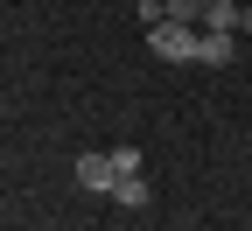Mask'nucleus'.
<instances>
[{
  "label": "nucleus",
  "mask_w": 252,
  "mask_h": 231,
  "mask_svg": "<svg viewBox=\"0 0 252 231\" xmlns=\"http://www.w3.org/2000/svg\"><path fill=\"white\" fill-rule=\"evenodd\" d=\"M112 168L119 175H140V147H112Z\"/></svg>",
  "instance_id": "7"
},
{
  "label": "nucleus",
  "mask_w": 252,
  "mask_h": 231,
  "mask_svg": "<svg viewBox=\"0 0 252 231\" xmlns=\"http://www.w3.org/2000/svg\"><path fill=\"white\" fill-rule=\"evenodd\" d=\"M140 21L154 28V21H168V0H140Z\"/></svg>",
  "instance_id": "8"
},
{
  "label": "nucleus",
  "mask_w": 252,
  "mask_h": 231,
  "mask_svg": "<svg viewBox=\"0 0 252 231\" xmlns=\"http://www.w3.org/2000/svg\"><path fill=\"white\" fill-rule=\"evenodd\" d=\"M238 28H245V35H252V0H245V7H238Z\"/></svg>",
  "instance_id": "9"
},
{
  "label": "nucleus",
  "mask_w": 252,
  "mask_h": 231,
  "mask_svg": "<svg viewBox=\"0 0 252 231\" xmlns=\"http://www.w3.org/2000/svg\"><path fill=\"white\" fill-rule=\"evenodd\" d=\"M196 63H210V70L238 63V35H224V28H203V42H196Z\"/></svg>",
  "instance_id": "3"
},
{
  "label": "nucleus",
  "mask_w": 252,
  "mask_h": 231,
  "mask_svg": "<svg viewBox=\"0 0 252 231\" xmlns=\"http://www.w3.org/2000/svg\"><path fill=\"white\" fill-rule=\"evenodd\" d=\"M70 175H77V189H91V196H112V189H119L112 154H77V161H70Z\"/></svg>",
  "instance_id": "2"
},
{
  "label": "nucleus",
  "mask_w": 252,
  "mask_h": 231,
  "mask_svg": "<svg viewBox=\"0 0 252 231\" xmlns=\"http://www.w3.org/2000/svg\"><path fill=\"white\" fill-rule=\"evenodd\" d=\"M168 21H189V28H203V0H168Z\"/></svg>",
  "instance_id": "6"
},
{
  "label": "nucleus",
  "mask_w": 252,
  "mask_h": 231,
  "mask_svg": "<svg viewBox=\"0 0 252 231\" xmlns=\"http://www.w3.org/2000/svg\"><path fill=\"white\" fill-rule=\"evenodd\" d=\"M196 42H203V28H189V21H154L147 28V49L161 63H196Z\"/></svg>",
  "instance_id": "1"
},
{
  "label": "nucleus",
  "mask_w": 252,
  "mask_h": 231,
  "mask_svg": "<svg viewBox=\"0 0 252 231\" xmlns=\"http://www.w3.org/2000/svg\"><path fill=\"white\" fill-rule=\"evenodd\" d=\"M112 203H119V210H147V203H154V189H147V175H119V189H112Z\"/></svg>",
  "instance_id": "4"
},
{
  "label": "nucleus",
  "mask_w": 252,
  "mask_h": 231,
  "mask_svg": "<svg viewBox=\"0 0 252 231\" xmlns=\"http://www.w3.org/2000/svg\"><path fill=\"white\" fill-rule=\"evenodd\" d=\"M203 28H224V35H238V0H203Z\"/></svg>",
  "instance_id": "5"
}]
</instances>
